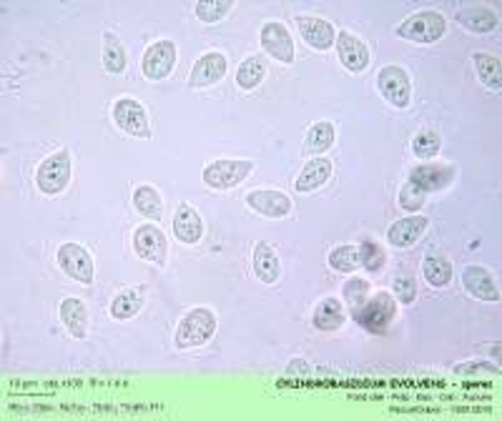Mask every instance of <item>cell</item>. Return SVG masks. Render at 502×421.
<instances>
[{"label": "cell", "mask_w": 502, "mask_h": 421, "mask_svg": "<svg viewBox=\"0 0 502 421\" xmlns=\"http://www.w3.org/2000/svg\"><path fill=\"white\" fill-rule=\"evenodd\" d=\"M332 173H335L332 161L324 158V156H314V158H309L305 168H302L299 179L294 183V191H299V194H312V191L321 188L327 180L332 179Z\"/></svg>", "instance_id": "19"}, {"label": "cell", "mask_w": 502, "mask_h": 421, "mask_svg": "<svg viewBox=\"0 0 502 421\" xmlns=\"http://www.w3.org/2000/svg\"><path fill=\"white\" fill-rule=\"evenodd\" d=\"M397 316V299L387 291H377L369 299L351 311V318L369 333H384Z\"/></svg>", "instance_id": "3"}, {"label": "cell", "mask_w": 502, "mask_h": 421, "mask_svg": "<svg viewBox=\"0 0 502 421\" xmlns=\"http://www.w3.org/2000/svg\"><path fill=\"white\" fill-rule=\"evenodd\" d=\"M447 33V20L437 11H420L397 26V35L412 43H435Z\"/></svg>", "instance_id": "4"}, {"label": "cell", "mask_w": 502, "mask_h": 421, "mask_svg": "<svg viewBox=\"0 0 502 421\" xmlns=\"http://www.w3.org/2000/svg\"><path fill=\"white\" fill-rule=\"evenodd\" d=\"M216 333V314L206 306H197L191 311H186L176 326V348H198V346L209 344Z\"/></svg>", "instance_id": "1"}, {"label": "cell", "mask_w": 502, "mask_h": 421, "mask_svg": "<svg viewBox=\"0 0 502 421\" xmlns=\"http://www.w3.org/2000/svg\"><path fill=\"white\" fill-rule=\"evenodd\" d=\"M457 23L470 33H490L498 28V13L487 5H467L457 13Z\"/></svg>", "instance_id": "25"}, {"label": "cell", "mask_w": 502, "mask_h": 421, "mask_svg": "<svg viewBox=\"0 0 502 421\" xmlns=\"http://www.w3.org/2000/svg\"><path fill=\"white\" fill-rule=\"evenodd\" d=\"M143 301H146V288L143 286H134V288H123L119 291L111 306H108V314L116 321H128L143 309Z\"/></svg>", "instance_id": "22"}, {"label": "cell", "mask_w": 502, "mask_h": 421, "mask_svg": "<svg viewBox=\"0 0 502 421\" xmlns=\"http://www.w3.org/2000/svg\"><path fill=\"white\" fill-rule=\"evenodd\" d=\"M176 60H179L176 43L168 41V38H161V41H156V43L146 48V53L141 58V71L149 80H164V78L174 73Z\"/></svg>", "instance_id": "8"}, {"label": "cell", "mask_w": 502, "mask_h": 421, "mask_svg": "<svg viewBox=\"0 0 502 421\" xmlns=\"http://www.w3.org/2000/svg\"><path fill=\"white\" fill-rule=\"evenodd\" d=\"M422 276L429 286L444 288L452 281V264L440 254H427L422 261Z\"/></svg>", "instance_id": "29"}, {"label": "cell", "mask_w": 502, "mask_h": 421, "mask_svg": "<svg viewBox=\"0 0 502 421\" xmlns=\"http://www.w3.org/2000/svg\"><path fill=\"white\" fill-rule=\"evenodd\" d=\"M294 26L299 30L302 41L314 50H329L336 43V30L329 20L317 15H297Z\"/></svg>", "instance_id": "14"}, {"label": "cell", "mask_w": 502, "mask_h": 421, "mask_svg": "<svg viewBox=\"0 0 502 421\" xmlns=\"http://www.w3.org/2000/svg\"><path fill=\"white\" fill-rule=\"evenodd\" d=\"M71 179H73V156L68 149L56 150L53 156H48L35 171V186L46 195L63 194Z\"/></svg>", "instance_id": "2"}, {"label": "cell", "mask_w": 502, "mask_h": 421, "mask_svg": "<svg viewBox=\"0 0 502 421\" xmlns=\"http://www.w3.org/2000/svg\"><path fill=\"white\" fill-rule=\"evenodd\" d=\"M377 88H380L382 98L392 108H397V111L410 108L412 80L402 65H384L380 75H377Z\"/></svg>", "instance_id": "7"}, {"label": "cell", "mask_w": 502, "mask_h": 421, "mask_svg": "<svg viewBox=\"0 0 502 421\" xmlns=\"http://www.w3.org/2000/svg\"><path fill=\"white\" fill-rule=\"evenodd\" d=\"M111 116L116 120V126L121 128L123 134L131 135V138H143L149 141L151 138V120L143 103H138L136 98H119L113 108H111Z\"/></svg>", "instance_id": "6"}, {"label": "cell", "mask_w": 502, "mask_h": 421, "mask_svg": "<svg viewBox=\"0 0 502 421\" xmlns=\"http://www.w3.org/2000/svg\"><path fill=\"white\" fill-rule=\"evenodd\" d=\"M457 176V168L450 164H437V161H422V164L412 165L410 180L414 186H420L425 194H435L447 188Z\"/></svg>", "instance_id": "12"}, {"label": "cell", "mask_w": 502, "mask_h": 421, "mask_svg": "<svg viewBox=\"0 0 502 421\" xmlns=\"http://www.w3.org/2000/svg\"><path fill=\"white\" fill-rule=\"evenodd\" d=\"M440 146L442 141L437 131H422V134H417L412 138V153L417 158H422V161H432L440 153Z\"/></svg>", "instance_id": "36"}, {"label": "cell", "mask_w": 502, "mask_h": 421, "mask_svg": "<svg viewBox=\"0 0 502 421\" xmlns=\"http://www.w3.org/2000/svg\"><path fill=\"white\" fill-rule=\"evenodd\" d=\"M134 251H136L143 261H151L156 266H166L168 258V239L164 231L156 224L138 226L134 233Z\"/></svg>", "instance_id": "10"}, {"label": "cell", "mask_w": 502, "mask_h": 421, "mask_svg": "<svg viewBox=\"0 0 502 421\" xmlns=\"http://www.w3.org/2000/svg\"><path fill=\"white\" fill-rule=\"evenodd\" d=\"M279 273H282V261L276 256V249L266 241H259L254 246V276L261 284L272 286L279 281Z\"/></svg>", "instance_id": "21"}, {"label": "cell", "mask_w": 502, "mask_h": 421, "mask_svg": "<svg viewBox=\"0 0 502 421\" xmlns=\"http://www.w3.org/2000/svg\"><path fill=\"white\" fill-rule=\"evenodd\" d=\"M231 8H234V3L231 0H198L197 5H194V13L201 23H219V20H224L228 13H231Z\"/></svg>", "instance_id": "33"}, {"label": "cell", "mask_w": 502, "mask_h": 421, "mask_svg": "<svg viewBox=\"0 0 502 421\" xmlns=\"http://www.w3.org/2000/svg\"><path fill=\"white\" fill-rule=\"evenodd\" d=\"M329 266L332 271H339V273H354L359 269V246H351V243H342L336 246L335 251H329Z\"/></svg>", "instance_id": "32"}, {"label": "cell", "mask_w": 502, "mask_h": 421, "mask_svg": "<svg viewBox=\"0 0 502 421\" xmlns=\"http://www.w3.org/2000/svg\"><path fill=\"white\" fill-rule=\"evenodd\" d=\"M254 171L251 161H239V158H221L213 161L201 171V180L213 188V191H231L242 183L249 173Z\"/></svg>", "instance_id": "5"}, {"label": "cell", "mask_w": 502, "mask_h": 421, "mask_svg": "<svg viewBox=\"0 0 502 421\" xmlns=\"http://www.w3.org/2000/svg\"><path fill=\"white\" fill-rule=\"evenodd\" d=\"M58 266L66 276H71L78 284H93L96 276V264L89 249H83L81 243H63L58 249Z\"/></svg>", "instance_id": "9"}, {"label": "cell", "mask_w": 502, "mask_h": 421, "mask_svg": "<svg viewBox=\"0 0 502 421\" xmlns=\"http://www.w3.org/2000/svg\"><path fill=\"white\" fill-rule=\"evenodd\" d=\"M462 286L465 291L480 301H500V288L498 281L492 279V273L485 266H465L462 271Z\"/></svg>", "instance_id": "18"}, {"label": "cell", "mask_w": 502, "mask_h": 421, "mask_svg": "<svg viewBox=\"0 0 502 421\" xmlns=\"http://www.w3.org/2000/svg\"><path fill=\"white\" fill-rule=\"evenodd\" d=\"M472 63H475L477 78H480V83H483L485 88H502V65L498 56H492V53H475V56H472Z\"/></svg>", "instance_id": "28"}, {"label": "cell", "mask_w": 502, "mask_h": 421, "mask_svg": "<svg viewBox=\"0 0 502 421\" xmlns=\"http://www.w3.org/2000/svg\"><path fill=\"white\" fill-rule=\"evenodd\" d=\"M104 68L111 75H119L126 71V48L116 33H104Z\"/></svg>", "instance_id": "31"}, {"label": "cell", "mask_w": 502, "mask_h": 421, "mask_svg": "<svg viewBox=\"0 0 502 421\" xmlns=\"http://www.w3.org/2000/svg\"><path fill=\"white\" fill-rule=\"evenodd\" d=\"M344 318H347V311H344L342 301L335 299V296H327V299H321L317 303L314 316H312V324H314L317 331H336L342 329Z\"/></svg>", "instance_id": "24"}, {"label": "cell", "mask_w": 502, "mask_h": 421, "mask_svg": "<svg viewBox=\"0 0 502 421\" xmlns=\"http://www.w3.org/2000/svg\"><path fill=\"white\" fill-rule=\"evenodd\" d=\"M131 201H134V209H136L143 218H149L151 224H158V221H161V216H164V201H161L158 188H153V186H138L134 195H131Z\"/></svg>", "instance_id": "27"}, {"label": "cell", "mask_w": 502, "mask_h": 421, "mask_svg": "<svg viewBox=\"0 0 502 421\" xmlns=\"http://www.w3.org/2000/svg\"><path fill=\"white\" fill-rule=\"evenodd\" d=\"M287 371H290V374H306V364L305 361H294V364H290Z\"/></svg>", "instance_id": "40"}, {"label": "cell", "mask_w": 502, "mask_h": 421, "mask_svg": "<svg viewBox=\"0 0 502 421\" xmlns=\"http://www.w3.org/2000/svg\"><path fill=\"white\" fill-rule=\"evenodd\" d=\"M246 206L257 210L264 218H287L294 210V203L287 194L276 191V188H257L246 195Z\"/></svg>", "instance_id": "15"}, {"label": "cell", "mask_w": 502, "mask_h": 421, "mask_svg": "<svg viewBox=\"0 0 502 421\" xmlns=\"http://www.w3.org/2000/svg\"><path fill=\"white\" fill-rule=\"evenodd\" d=\"M336 141V126L332 120H320L312 123V128L306 131L305 153L306 156H320L324 150H329Z\"/></svg>", "instance_id": "26"}, {"label": "cell", "mask_w": 502, "mask_h": 421, "mask_svg": "<svg viewBox=\"0 0 502 421\" xmlns=\"http://www.w3.org/2000/svg\"><path fill=\"white\" fill-rule=\"evenodd\" d=\"M259 41L261 48L266 50V56H272V58L284 63V65H291V63H294V56H297V53H294V41H291V33L287 30L284 23H279V20H266V23L261 26Z\"/></svg>", "instance_id": "11"}, {"label": "cell", "mask_w": 502, "mask_h": 421, "mask_svg": "<svg viewBox=\"0 0 502 421\" xmlns=\"http://www.w3.org/2000/svg\"><path fill=\"white\" fill-rule=\"evenodd\" d=\"M429 228V218L420 216V213H410L405 218H399L395 224L387 228V241L392 249H410L417 241L425 236V231Z\"/></svg>", "instance_id": "17"}, {"label": "cell", "mask_w": 502, "mask_h": 421, "mask_svg": "<svg viewBox=\"0 0 502 421\" xmlns=\"http://www.w3.org/2000/svg\"><path fill=\"white\" fill-rule=\"evenodd\" d=\"M369 296H372V286H369L367 279L351 276V279H347L344 286H342V299L347 301V306H350L351 311H357Z\"/></svg>", "instance_id": "34"}, {"label": "cell", "mask_w": 502, "mask_h": 421, "mask_svg": "<svg viewBox=\"0 0 502 421\" xmlns=\"http://www.w3.org/2000/svg\"><path fill=\"white\" fill-rule=\"evenodd\" d=\"M492 371H498V366L480 364V361H475V364H460V366H455V374H492Z\"/></svg>", "instance_id": "39"}, {"label": "cell", "mask_w": 502, "mask_h": 421, "mask_svg": "<svg viewBox=\"0 0 502 421\" xmlns=\"http://www.w3.org/2000/svg\"><path fill=\"white\" fill-rule=\"evenodd\" d=\"M58 314H61L66 331H68L73 339H86V336H89V309H86L83 301L76 299V296L63 299Z\"/></svg>", "instance_id": "23"}, {"label": "cell", "mask_w": 502, "mask_h": 421, "mask_svg": "<svg viewBox=\"0 0 502 421\" xmlns=\"http://www.w3.org/2000/svg\"><path fill=\"white\" fill-rule=\"evenodd\" d=\"M425 191H422L420 186H414L412 180H407V183L399 188V206H402V210H410V213L420 210L425 206Z\"/></svg>", "instance_id": "38"}, {"label": "cell", "mask_w": 502, "mask_h": 421, "mask_svg": "<svg viewBox=\"0 0 502 421\" xmlns=\"http://www.w3.org/2000/svg\"><path fill=\"white\" fill-rule=\"evenodd\" d=\"M266 75V63L261 56H249L242 60V65L236 68V86L243 90L259 88V83Z\"/></svg>", "instance_id": "30"}, {"label": "cell", "mask_w": 502, "mask_h": 421, "mask_svg": "<svg viewBox=\"0 0 502 421\" xmlns=\"http://www.w3.org/2000/svg\"><path fill=\"white\" fill-rule=\"evenodd\" d=\"M174 236L186 246H194L204 236V221L191 203H179L174 213Z\"/></svg>", "instance_id": "20"}, {"label": "cell", "mask_w": 502, "mask_h": 421, "mask_svg": "<svg viewBox=\"0 0 502 421\" xmlns=\"http://www.w3.org/2000/svg\"><path fill=\"white\" fill-rule=\"evenodd\" d=\"M392 296L397 299V303H405V306H410L412 301L417 299V281H414L412 273H407V271L397 273L395 281H392Z\"/></svg>", "instance_id": "37"}, {"label": "cell", "mask_w": 502, "mask_h": 421, "mask_svg": "<svg viewBox=\"0 0 502 421\" xmlns=\"http://www.w3.org/2000/svg\"><path fill=\"white\" fill-rule=\"evenodd\" d=\"M227 71H228L227 56L219 53V50H209V53H204V56L194 63L191 75H189V88L191 90L209 88L213 83H219V80L227 75Z\"/></svg>", "instance_id": "13"}, {"label": "cell", "mask_w": 502, "mask_h": 421, "mask_svg": "<svg viewBox=\"0 0 502 421\" xmlns=\"http://www.w3.org/2000/svg\"><path fill=\"white\" fill-rule=\"evenodd\" d=\"M336 56H339V63L351 71V73H362L367 71V65H369V48L362 38H357V35H351L350 30H342V33H336Z\"/></svg>", "instance_id": "16"}, {"label": "cell", "mask_w": 502, "mask_h": 421, "mask_svg": "<svg viewBox=\"0 0 502 421\" xmlns=\"http://www.w3.org/2000/svg\"><path fill=\"white\" fill-rule=\"evenodd\" d=\"M384 261H387V254H384V249H382L377 241L365 239L359 243V264H362V269L369 271L372 276L384 269Z\"/></svg>", "instance_id": "35"}]
</instances>
